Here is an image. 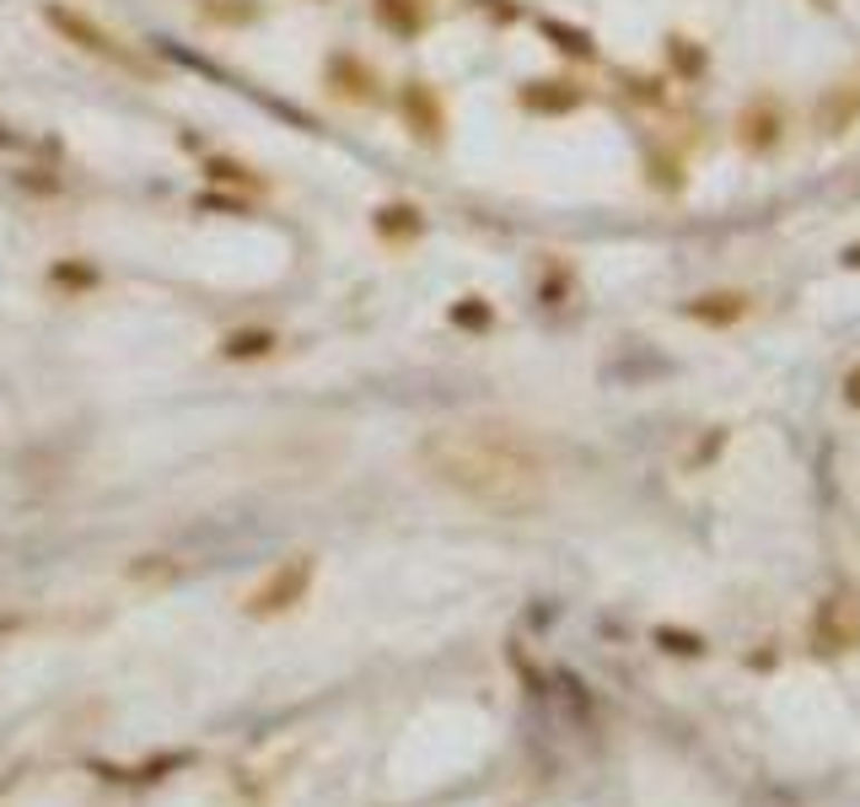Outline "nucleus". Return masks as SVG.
I'll list each match as a JSON object with an SVG mask.
<instances>
[{"instance_id": "nucleus-2", "label": "nucleus", "mask_w": 860, "mask_h": 807, "mask_svg": "<svg viewBox=\"0 0 860 807\" xmlns=\"http://www.w3.org/2000/svg\"><path fill=\"white\" fill-rule=\"evenodd\" d=\"M856 646H860V592L839 587L812 609L807 652L812 657H844V652H856Z\"/></svg>"}, {"instance_id": "nucleus-9", "label": "nucleus", "mask_w": 860, "mask_h": 807, "mask_svg": "<svg viewBox=\"0 0 860 807\" xmlns=\"http://www.w3.org/2000/svg\"><path fill=\"white\" fill-rule=\"evenodd\" d=\"M839 259H844V270H860V243H850V249L839 253Z\"/></svg>"}, {"instance_id": "nucleus-7", "label": "nucleus", "mask_w": 860, "mask_h": 807, "mask_svg": "<svg viewBox=\"0 0 860 807\" xmlns=\"http://www.w3.org/2000/svg\"><path fill=\"white\" fill-rule=\"evenodd\" d=\"M656 646H662L667 657H705V641H700L694 630H673V624L656 630Z\"/></svg>"}, {"instance_id": "nucleus-4", "label": "nucleus", "mask_w": 860, "mask_h": 807, "mask_svg": "<svg viewBox=\"0 0 860 807\" xmlns=\"http://www.w3.org/2000/svg\"><path fill=\"white\" fill-rule=\"evenodd\" d=\"M780 135H785V108L774 103V97H759V103H747L737 119V140L747 152H774L780 146Z\"/></svg>"}, {"instance_id": "nucleus-8", "label": "nucleus", "mask_w": 860, "mask_h": 807, "mask_svg": "<svg viewBox=\"0 0 860 807\" xmlns=\"http://www.w3.org/2000/svg\"><path fill=\"white\" fill-rule=\"evenodd\" d=\"M844 404L860 409V367H850V377H844Z\"/></svg>"}, {"instance_id": "nucleus-10", "label": "nucleus", "mask_w": 860, "mask_h": 807, "mask_svg": "<svg viewBox=\"0 0 860 807\" xmlns=\"http://www.w3.org/2000/svg\"><path fill=\"white\" fill-rule=\"evenodd\" d=\"M812 6H818V11H833V6H839V0H812Z\"/></svg>"}, {"instance_id": "nucleus-3", "label": "nucleus", "mask_w": 860, "mask_h": 807, "mask_svg": "<svg viewBox=\"0 0 860 807\" xmlns=\"http://www.w3.org/2000/svg\"><path fill=\"white\" fill-rule=\"evenodd\" d=\"M312 587V555H296L285 560V565H275L258 587L247 592V614L253 620H275V614H291L302 597H307Z\"/></svg>"}, {"instance_id": "nucleus-1", "label": "nucleus", "mask_w": 860, "mask_h": 807, "mask_svg": "<svg viewBox=\"0 0 860 807\" xmlns=\"http://www.w3.org/2000/svg\"><path fill=\"white\" fill-rule=\"evenodd\" d=\"M420 464L441 490L473 500L485 512H500V517H527L554 490L549 447L511 420L441 426L420 441Z\"/></svg>"}, {"instance_id": "nucleus-6", "label": "nucleus", "mask_w": 860, "mask_h": 807, "mask_svg": "<svg viewBox=\"0 0 860 807\" xmlns=\"http://www.w3.org/2000/svg\"><path fill=\"white\" fill-rule=\"evenodd\" d=\"M683 318H694L705 329H732V323L747 318V296L742 291H705V296L683 302Z\"/></svg>"}, {"instance_id": "nucleus-5", "label": "nucleus", "mask_w": 860, "mask_h": 807, "mask_svg": "<svg viewBox=\"0 0 860 807\" xmlns=\"http://www.w3.org/2000/svg\"><path fill=\"white\" fill-rule=\"evenodd\" d=\"M49 17H55V28H60L65 38H81V43H87L92 55H102V60L124 65V70H146V65H140L135 55H129V49H124L119 38H108V32L97 28V22H87L81 11H49Z\"/></svg>"}]
</instances>
